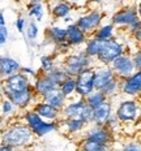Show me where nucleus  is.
Wrapping results in <instances>:
<instances>
[{"mask_svg": "<svg viewBox=\"0 0 141 151\" xmlns=\"http://www.w3.org/2000/svg\"><path fill=\"white\" fill-rule=\"evenodd\" d=\"M35 137L31 132V129L25 122L9 125L7 129H4L0 136L1 145H7L9 147H13L14 150L26 147L33 138Z\"/></svg>", "mask_w": 141, "mask_h": 151, "instance_id": "1", "label": "nucleus"}, {"mask_svg": "<svg viewBox=\"0 0 141 151\" xmlns=\"http://www.w3.org/2000/svg\"><path fill=\"white\" fill-rule=\"evenodd\" d=\"M60 112L64 119H76L84 121L85 124H92L93 107L87 104L85 98L82 96H78L77 100L65 104Z\"/></svg>", "mask_w": 141, "mask_h": 151, "instance_id": "2", "label": "nucleus"}, {"mask_svg": "<svg viewBox=\"0 0 141 151\" xmlns=\"http://www.w3.org/2000/svg\"><path fill=\"white\" fill-rule=\"evenodd\" d=\"M24 121H25V124L31 129V132H33V134L35 137H45L46 134L51 133V132L58 129V124H56L55 121L45 120V119L40 117L37 112H34L33 109L25 112Z\"/></svg>", "mask_w": 141, "mask_h": 151, "instance_id": "3", "label": "nucleus"}, {"mask_svg": "<svg viewBox=\"0 0 141 151\" xmlns=\"http://www.w3.org/2000/svg\"><path fill=\"white\" fill-rule=\"evenodd\" d=\"M124 53L123 45L120 42H118L116 39L111 38L107 40H102L101 50L99 53L97 55V60L98 63H101L102 65H110L116 58H119L120 55Z\"/></svg>", "mask_w": 141, "mask_h": 151, "instance_id": "4", "label": "nucleus"}, {"mask_svg": "<svg viewBox=\"0 0 141 151\" xmlns=\"http://www.w3.org/2000/svg\"><path fill=\"white\" fill-rule=\"evenodd\" d=\"M90 63H92V58H89L85 53V51H81L65 56L61 67L64 68V70L67 72L68 76L76 77L82 69L90 67Z\"/></svg>", "mask_w": 141, "mask_h": 151, "instance_id": "5", "label": "nucleus"}, {"mask_svg": "<svg viewBox=\"0 0 141 151\" xmlns=\"http://www.w3.org/2000/svg\"><path fill=\"white\" fill-rule=\"evenodd\" d=\"M76 94L86 98L94 91V68L87 67L78 73L76 77Z\"/></svg>", "mask_w": 141, "mask_h": 151, "instance_id": "6", "label": "nucleus"}, {"mask_svg": "<svg viewBox=\"0 0 141 151\" xmlns=\"http://www.w3.org/2000/svg\"><path fill=\"white\" fill-rule=\"evenodd\" d=\"M33 85L30 83V80L27 76H25L24 73L18 72L13 76H9V77L4 78L1 83L3 87V94H8V93H16V91H24L27 90Z\"/></svg>", "mask_w": 141, "mask_h": 151, "instance_id": "7", "label": "nucleus"}, {"mask_svg": "<svg viewBox=\"0 0 141 151\" xmlns=\"http://www.w3.org/2000/svg\"><path fill=\"white\" fill-rule=\"evenodd\" d=\"M102 20H103L102 12L92 11V12H89V13H86L84 16H80L74 24L87 35V34H94V31L101 26Z\"/></svg>", "mask_w": 141, "mask_h": 151, "instance_id": "8", "label": "nucleus"}, {"mask_svg": "<svg viewBox=\"0 0 141 151\" xmlns=\"http://www.w3.org/2000/svg\"><path fill=\"white\" fill-rule=\"evenodd\" d=\"M110 67H111L112 72H114L115 77H118L119 80H124V78L129 77L131 74H133L136 72L132 58L128 55H124V53L115 59L110 64Z\"/></svg>", "mask_w": 141, "mask_h": 151, "instance_id": "9", "label": "nucleus"}, {"mask_svg": "<svg viewBox=\"0 0 141 151\" xmlns=\"http://www.w3.org/2000/svg\"><path fill=\"white\" fill-rule=\"evenodd\" d=\"M139 111H140V108L136 100H123V102L119 103L115 115L119 119V121L131 122L137 119Z\"/></svg>", "mask_w": 141, "mask_h": 151, "instance_id": "10", "label": "nucleus"}, {"mask_svg": "<svg viewBox=\"0 0 141 151\" xmlns=\"http://www.w3.org/2000/svg\"><path fill=\"white\" fill-rule=\"evenodd\" d=\"M137 11L132 7H125L116 11L111 17V24L114 26H131L136 21H139Z\"/></svg>", "mask_w": 141, "mask_h": 151, "instance_id": "11", "label": "nucleus"}, {"mask_svg": "<svg viewBox=\"0 0 141 151\" xmlns=\"http://www.w3.org/2000/svg\"><path fill=\"white\" fill-rule=\"evenodd\" d=\"M5 98H8L12 103L14 104L16 108L25 109L30 106V103L33 102V99L35 98V91H34L33 86L27 90L24 91H16V93H8L5 94Z\"/></svg>", "mask_w": 141, "mask_h": 151, "instance_id": "12", "label": "nucleus"}, {"mask_svg": "<svg viewBox=\"0 0 141 151\" xmlns=\"http://www.w3.org/2000/svg\"><path fill=\"white\" fill-rule=\"evenodd\" d=\"M120 89L123 94L128 96H136L141 94V70H136L129 77L124 78Z\"/></svg>", "mask_w": 141, "mask_h": 151, "instance_id": "13", "label": "nucleus"}, {"mask_svg": "<svg viewBox=\"0 0 141 151\" xmlns=\"http://www.w3.org/2000/svg\"><path fill=\"white\" fill-rule=\"evenodd\" d=\"M114 77L115 74L110 65H101L98 68H94V90L101 91Z\"/></svg>", "mask_w": 141, "mask_h": 151, "instance_id": "14", "label": "nucleus"}, {"mask_svg": "<svg viewBox=\"0 0 141 151\" xmlns=\"http://www.w3.org/2000/svg\"><path fill=\"white\" fill-rule=\"evenodd\" d=\"M92 125L93 127H90L85 133L86 139H92L99 143L108 145L110 141H111V132L105 125H94V124Z\"/></svg>", "mask_w": 141, "mask_h": 151, "instance_id": "15", "label": "nucleus"}, {"mask_svg": "<svg viewBox=\"0 0 141 151\" xmlns=\"http://www.w3.org/2000/svg\"><path fill=\"white\" fill-rule=\"evenodd\" d=\"M65 29H67V43L71 47H78L86 43L87 35L74 22L68 25Z\"/></svg>", "mask_w": 141, "mask_h": 151, "instance_id": "16", "label": "nucleus"}, {"mask_svg": "<svg viewBox=\"0 0 141 151\" xmlns=\"http://www.w3.org/2000/svg\"><path fill=\"white\" fill-rule=\"evenodd\" d=\"M21 65L16 59L11 56H1L0 55V78H7L9 76L18 73Z\"/></svg>", "mask_w": 141, "mask_h": 151, "instance_id": "17", "label": "nucleus"}, {"mask_svg": "<svg viewBox=\"0 0 141 151\" xmlns=\"http://www.w3.org/2000/svg\"><path fill=\"white\" fill-rule=\"evenodd\" d=\"M111 112H112V106L107 99L106 102H103L99 106H97V107L93 108L92 124H94V125H105L106 121H107V119L111 116Z\"/></svg>", "mask_w": 141, "mask_h": 151, "instance_id": "18", "label": "nucleus"}, {"mask_svg": "<svg viewBox=\"0 0 141 151\" xmlns=\"http://www.w3.org/2000/svg\"><path fill=\"white\" fill-rule=\"evenodd\" d=\"M33 111L37 112L42 119H45L47 121H56L59 117H60L61 112L59 109L54 108L52 106L47 104L46 102H37L33 107Z\"/></svg>", "mask_w": 141, "mask_h": 151, "instance_id": "19", "label": "nucleus"}, {"mask_svg": "<svg viewBox=\"0 0 141 151\" xmlns=\"http://www.w3.org/2000/svg\"><path fill=\"white\" fill-rule=\"evenodd\" d=\"M55 87H59V86L46 73L37 76L35 82H34V85H33V89H34V91H35V95L40 96V98H42L46 93H48L50 90L55 89Z\"/></svg>", "mask_w": 141, "mask_h": 151, "instance_id": "20", "label": "nucleus"}, {"mask_svg": "<svg viewBox=\"0 0 141 151\" xmlns=\"http://www.w3.org/2000/svg\"><path fill=\"white\" fill-rule=\"evenodd\" d=\"M42 100H43V102H46L47 104L52 106L54 108L59 109V111H61L63 107L67 104V103H65L67 98L63 95V93L60 91L59 87H55V89L50 90L48 93H46L45 95L42 96Z\"/></svg>", "mask_w": 141, "mask_h": 151, "instance_id": "21", "label": "nucleus"}, {"mask_svg": "<svg viewBox=\"0 0 141 151\" xmlns=\"http://www.w3.org/2000/svg\"><path fill=\"white\" fill-rule=\"evenodd\" d=\"M47 38L51 43L59 46L60 43H64L67 40V29L60 26H52L50 29H47Z\"/></svg>", "mask_w": 141, "mask_h": 151, "instance_id": "22", "label": "nucleus"}, {"mask_svg": "<svg viewBox=\"0 0 141 151\" xmlns=\"http://www.w3.org/2000/svg\"><path fill=\"white\" fill-rule=\"evenodd\" d=\"M72 12V5L65 0H58L54 4V7L51 8V13L55 18H64L67 16H69Z\"/></svg>", "mask_w": 141, "mask_h": 151, "instance_id": "23", "label": "nucleus"}, {"mask_svg": "<svg viewBox=\"0 0 141 151\" xmlns=\"http://www.w3.org/2000/svg\"><path fill=\"white\" fill-rule=\"evenodd\" d=\"M27 11L29 16L34 17L35 21H42L43 16H45V8H43V3L39 0H29L27 1Z\"/></svg>", "mask_w": 141, "mask_h": 151, "instance_id": "24", "label": "nucleus"}, {"mask_svg": "<svg viewBox=\"0 0 141 151\" xmlns=\"http://www.w3.org/2000/svg\"><path fill=\"white\" fill-rule=\"evenodd\" d=\"M101 45H102L101 39H98V38H95V37H92L90 39L86 40L85 50H84V51H85V53L89 58L95 59L97 55L99 53V50H101Z\"/></svg>", "mask_w": 141, "mask_h": 151, "instance_id": "25", "label": "nucleus"}, {"mask_svg": "<svg viewBox=\"0 0 141 151\" xmlns=\"http://www.w3.org/2000/svg\"><path fill=\"white\" fill-rule=\"evenodd\" d=\"M61 125L65 128V130H67L68 133H78V132L82 130L87 124H85V122L81 120H76V119H64Z\"/></svg>", "mask_w": 141, "mask_h": 151, "instance_id": "26", "label": "nucleus"}, {"mask_svg": "<svg viewBox=\"0 0 141 151\" xmlns=\"http://www.w3.org/2000/svg\"><path fill=\"white\" fill-rule=\"evenodd\" d=\"M93 37L98 38L101 40H107L114 37V25L107 24V25H101L95 31H94Z\"/></svg>", "mask_w": 141, "mask_h": 151, "instance_id": "27", "label": "nucleus"}, {"mask_svg": "<svg viewBox=\"0 0 141 151\" xmlns=\"http://www.w3.org/2000/svg\"><path fill=\"white\" fill-rule=\"evenodd\" d=\"M47 76H48L50 78H51L52 81H54V82L58 85H60L61 82H64L65 80H67L68 77H69V76L67 74V72L64 70V68L63 67H55L54 69H51V70L48 72V73H46Z\"/></svg>", "mask_w": 141, "mask_h": 151, "instance_id": "28", "label": "nucleus"}, {"mask_svg": "<svg viewBox=\"0 0 141 151\" xmlns=\"http://www.w3.org/2000/svg\"><path fill=\"white\" fill-rule=\"evenodd\" d=\"M59 89H60V91L65 98H69L72 94L76 93V80H74V77H71L69 76L64 82H61L59 85Z\"/></svg>", "mask_w": 141, "mask_h": 151, "instance_id": "29", "label": "nucleus"}, {"mask_svg": "<svg viewBox=\"0 0 141 151\" xmlns=\"http://www.w3.org/2000/svg\"><path fill=\"white\" fill-rule=\"evenodd\" d=\"M81 149H82V151H110L108 145L99 143L92 139H86V138L81 145Z\"/></svg>", "mask_w": 141, "mask_h": 151, "instance_id": "30", "label": "nucleus"}, {"mask_svg": "<svg viewBox=\"0 0 141 151\" xmlns=\"http://www.w3.org/2000/svg\"><path fill=\"white\" fill-rule=\"evenodd\" d=\"M108 98L105 95V94L102 93V91H98V90H94L90 95H87L86 98H85V100H86V103L89 104L90 107H97V106H99L101 103H103V102H106Z\"/></svg>", "mask_w": 141, "mask_h": 151, "instance_id": "31", "label": "nucleus"}, {"mask_svg": "<svg viewBox=\"0 0 141 151\" xmlns=\"http://www.w3.org/2000/svg\"><path fill=\"white\" fill-rule=\"evenodd\" d=\"M119 89H120V80H119L118 77H114L101 91L107 96V98H110V96L115 95V94L119 91Z\"/></svg>", "mask_w": 141, "mask_h": 151, "instance_id": "32", "label": "nucleus"}, {"mask_svg": "<svg viewBox=\"0 0 141 151\" xmlns=\"http://www.w3.org/2000/svg\"><path fill=\"white\" fill-rule=\"evenodd\" d=\"M54 68H55V60L52 55H43L40 58V69H42L43 73H48Z\"/></svg>", "mask_w": 141, "mask_h": 151, "instance_id": "33", "label": "nucleus"}, {"mask_svg": "<svg viewBox=\"0 0 141 151\" xmlns=\"http://www.w3.org/2000/svg\"><path fill=\"white\" fill-rule=\"evenodd\" d=\"M38 25L35 24V21H30L29 24H26V30H25V34H26V38L30 40V42H34L38 37Z\"/></svg>", "mask_w": 141, "mask_h": 151, "instance_id": "34", "label": "nucleus"}, {"mask_svg": "<svg viewBox=\"0 0 141 151\" xmlns=\"http://www.w3.org/2000/svg\"><path fill=\"white\" fill-rule=\"evenodd\" d=\"M14 108H16L14 104L8 98H4L1 100V103H0V109H1L3 116H7V115H9V113H12Z\"/></svg>", "mask_w": 141, "mask_h": 151, "instance_id": "35", "label": "nucleus"}, {"mask_svg": "<svg viewBox=\"0 0 141 151\" xmlns=\"http://www.w3.org/2000/svg\"><path fill=\"white\" fill-rule=\"evenodd\" d=\"M129 27V31L133 34V38L137 40V42L141 43V20L136 21L134 24H132Z\"/></svg>", "mask_w": 141, "mask_h": 151, "instance_id": "36", "label": "nucleus"}, {"mask_svg": "<svg viewBox=\"0 0 141 151\" xmlns=\"http://www.w3.org/2000/svg\"><path fill=\"white\" fill-rule=\"evenodd\" d=\"M118 125H119V119L116 117V115H112L111 113V116H110V117L107 119V121H106L105 127L107 128L110 132H112L114 129L118 128Z\"/></svg>", "mask_w": 141, "mask_h": 151, "instance_id": "37", "label": "nucleus"}, {"mask_svg": "<svg viewBox=\"0 0 141 151\" xmlns=\"http://www.w3.org/2000/svg\"><path fill=\"white\" fill-rule=\"evenodd\" d=\"M14 26L16 29L18 30V33H24L25 31V27H26V21H25L24 17H18L14 22Z\"/></svg>", "mask_w": 141, "mask_h": 151, "instance_id": "38", "label": "nucleus"}, {"mask_svg": "<svg viewBox=\"0 0 141 151\" xmlns=\"http://www.w3.org/2000/svg\"><path fill=\"white\" fill-rule=\"evenodd\" d=\"M121 151H141V143H139V142L127 143Z\"/></svg>", "mask_w": 141, "mask_h": 151, "instance_id": "39", "label": "nucleus"}, {"mask_svg": "<svg viewBox=\"0 0 141 151\" xmlns=\"http://www.w3.org/2000/svg\"><path fill=\"white\" fill-rule=\"evenodd\" d=\"M132 60L134 64V69H136V70H141V50L134 53Z\"/></svg>", "mask_w": 141, "mask_h": 151, "instance_id": "40", "label": "nucleus"}, {"mask_svg": "<svg viewBox=\"0 0 141 151\" xmlns=\"http://www.w3.org/2000/svg\"><path fill=\"white\" fill-rule=\"evenodd\" d=\"M8 39V29L7 26H0V46L4 45Z\"/></svg>", "mask_w": 141, "mask_h": 151, "instance_id": "41", "label": "nucleus"}, {"mask_svg": "<svg viewBox=\"0 0 141 151\" xmlns=\"http://www.w3.org/2000/svg\"><path fill=\"white\" fill-rule=\"evenodd\" d=\"M20 72L21 73H24L25 76H31V77H34L35 78L37 76V72L34 70V69H31V68H26V67H21V69H20Z\"/></svg>", "mask_w": 141, "mask_h": 151, "instance_id": "42", "label": "nucleus"}, {"mask_svg": "<svg viewBox=\"0 0 141 151\" xmlns=\"http://www.w3.org/2000/svg\"><path fill=\"white\" fill-rule=\"evenodd\" d=\"M0 151H16L13 147H9L7 145H0Z\"/></svg>", "mask_w": 141, "mask_h": 151, "instance_id": "43", "label": "nucleus"}, {"mask_svg": "<svg viewBox=\"0 0 141 151\" xmlns=\"http://www.w3.org/2000/svg\"><path fill=\"white\" fill-rule=\"evenodd\" d=\"M63 22H64V24H67V25L73 24V17H71V16H67V17H64V18H63Z\"/></svg>", "mask_w": 141, "mask_h": 151, "instance_id": "44", "label": "nucleus"}, {"mask_svg": "<svg viewBox=\"0 0 141 151\" xmlns=\"http://www.w3.org/2000/svg\"><path fill=\"white\" fill-rule=\"evenodd\" d=\"M0 26H5V16L3 12H0Z\"/></svg>", "mask_w": 141, "mask_h": 151, "instance_id": "45", "label": "nucleus"}, {"mask_svg": "<svg viewBox=\"0 0 141 151\" xmlns=\"http://www.w3.org/2000/svg\"><path fill=\"white\" fill-rule=\"evenodd\" d=\"M136 11H137V16H139V18L141 20V0H140V3H139V4H137Z\"/></svg>", "mask_w": 141, "mask_h": 151, "instance_id": "46", "label": "nucleus"}, {"mask_svg": "<svg viewBox=\"0 0 141 151\" xmlns=\"http://www.w3.org/2000/svg\"><path fill=\"white\" fill-rule=\"evenodd\" d=\"M65 1L69 3V4L72 5V8H73V7L77 8V1H78V0H65ZM86 1H87V0H86Z\"/></svg>", "mask_w": 141, "mask_h": 151, "instance_id": "47", "label": "nucleus"}, {"mask_svg": "<svg viewBox=\"0 0 141 151\" xmlns=\"http://www.w3.org/2000/svg\"><path fill=\"white\" fill-rule=\"evenodd\" d=\"M3 127H4V116L0 115V130L3 129Z\"/></svg>", "mask_w": 141, "mask_h": 151, "instance_id": "48", "label": "nucleus"}, {"mask_svg": "<svg viewBox=\"0 0 141 151\" xmlns=\"http://www.w3.org/2000/svg\"><path fill=\"white\" fill-rule=\"evenodd\" d=\"M105 0H87V3H95V4H102Z\"/></svg>", "mask_w": 141, "mask_h": 151, "instance_id": "49", "label": "nucleus"}, {"mask_svg": "<svg viewBox=\"0 0 141 151\" xmlns=\"http://www.w3.org/2000/svg\"><path fill=\"white\" fill-rule=\"evenodd\" d=\"M0 145H1V141H0Z\"/></svg>", "mask_w": 141, "mask_h": 151, "instance_id": "50", "label": "nucleus"}, {"mask_svg": "<svg viewBox=\"0 0 141 151\" xmlns=\"http://www.w3.org/2000/svg\"><path fill=\"white\" fill-rule=\"evenodd\" d=\"M39 1H43V0H39Z\"/></svg>", "mask_w": 141, "mask_h": 151, "instance_id": "51", "label": "nucleus"}]
</instances>
